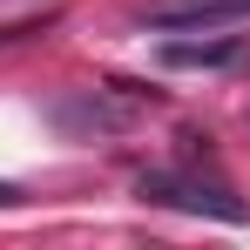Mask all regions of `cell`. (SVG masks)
Returning a JSON list of instances; mask_svg holds the SVG:
<instances>
[{
  "label": "cell",
  "mask_w": 250,
  "mask_h": 250,
  "mask_svg": "<svg viewBox=\"0 0 250 250\" xmlns=\"http://www.w3.org/2000/svg\"><path fill=\"white\" fill-rule=\"evenodd\" d=\"M135 196L163 209H189V216H216V223H250V203L230 196L223 183H196V176H176V169H142L135 176Z\"/></svg>",
  "instance_id": "6da1fadb"
},
{
  "label": "cell",
  "mask_w": 250,
  "mask_h": 250,
  "mask_svg": "<svg viewBox=\"0 0 250 250\" xmlns=\"http://www.w3.org/2000/svg\"><path fill=\"white\" fill-rule=\"evenodd\" d=\"M250 14V0H163L149 7V27H203V21H237Z\"/></svg>",
  "instance_id": "7a4b0ae2"
},
{
  "label": "cell",
  "mask_w": 250,
  "mask_h": 250,
  "mask_svg": "<svg viewBox=\"0 0 250 250\" xmlns=\"http://www.w3.org/2000/svg\"><path fill=\"white\" fill-rule=\"evenodd\" d=\"M237 54H244L237 34H216V41H169V47H163L169 68H230Z\"/></svg>",
  "instance_id": "3957f363"
},
{
  "label": "cell",
  "mask_w": 250,
  "mask_h": 250,
  "mask_svg": "<svg viewBox=\"0 0 250 250\" xmlns=\"http://www.w3.org/2000/svg\"><path fill=\"white\" fill-rule=\"evenodd\" d=\"M7 203H21V189H14V183H0V209H7Z\"/></svg>",
  "instance_id": "277c9868"
}]
</instances>
